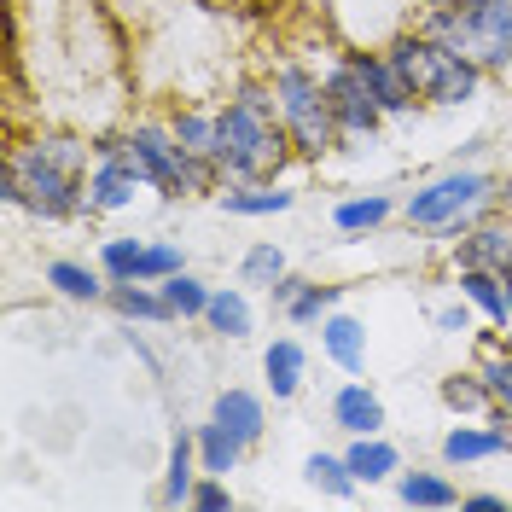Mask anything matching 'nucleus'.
Wrapping results in <instances>:
<instances>
[{"instance_id": "f257e3e1", "label": "nucleus", "mask_w": 512, "mask_h": 512, "mask_svg": "<svg viewBox=\"0 0 512 512\" xmlns=\"http://www.w3.org/2000/svg\"><path fill=\"white\" fill-rule=\"evenodd\" d=\"M94 158L76 134H35L30 146H18L6 169L18 175V210H30L35 222H70L88 210V175Z\"/></svg>"}, {"instance_id": "f03ea898", "label": "nucleus", "mask_w": 512, "mask_h": 512, "mask_svg": "<svg viewBox=\"0 0 512 512\" xmlns=\"http://www.w3.org/2000/svg\"><path fill=\"white\" fill-rule=\"evenodd\" d=\"M222 175L233 187L245 181H280V169L291 163V128L274 105L268 82H239L222 111Z\"/></svg>"}, {"instance_id": "7ed1b4c3", "label": "nucleus", "mask_w": 512, "mask_h": 512, "mask_svg": "<svg viewBox=\"0 0 512 512\" xmlns=\"http://www.w3.org/2000/svg\"><path fill=\"white\" fill-rule=\"evenodd\" d=\"M396 70L408 76L419 105H472L483 88V70L472 59H460L454 47H443L431 30H402L390 47H384Z\"/></svg>"}, {"instance_id": "20e7f679", "label": "nucleus", "mask_w": 512, "mask_h": 512, "mask_svg": "<svg viewBox=\"0 0 512 512\" xmlns=\"http://www.w3.org/2000/svg\"><path fill=\"white\" fill-rule=\"evenodd\" d=\"M501 204V181L483 169H448L437 181H425L419 192L402 198V222L414 233H466L478 227L489 210Z\"/></svg>"}, {"instance_id": "39448f33", "label": "nucleus", "mask_w": 512, "mask_h": 512, "mask_svg": "<svg viewBox=\"0 0 512 512\" xmlns=\"http://www.w3.org/2000/svg\"><path fill=\"white\" fill-rule=\"evenodd\" d=\"M419 30H431L443 47H454L460 59H472L483 76L512 64V0L437 6V12H419Z\"/></svg>"}, {"instance_id": "423d86ee", "label": "nucleus", "mask_w": 512, "mask_h": 512, "mask_svg": "<svg viewBox=\"0 0 512 512\" xmlns=\"http://www.w3.org/2000/svg\"><path fill=\"white\" fill-rule=\"evenodd\" d=\"M268 88H274V105H280V117H286V128H291L297 158L320 163L338 140H344V128L332 117V99H326V82H320L309 64H280V70L268 76Z\"/></svg>"}, {"instance_id": "0eeeda50", "label": "nucleus", "mask_w": 512, "mask_h": 512, "mask_svg": "<svg viewBox=\"0 0 512 512\" xmlns=\"http://www.w3.org/2000/svg\"><path fill=\"white\" fill-rule=\"evenodd\" d=\"M123 140L134 146V158H140V169H146L152 192H163V198H198V192L227 187V175L216 169V163H198V158L181 152V140H175L169 123H128Z\"/></svg>"}, {"instance_id": "6e6552de", "label": "nucleus", "mask_w": 512, "mask_h": 512, "mask_svg": "<svg viewBox=\"0 0 512 512\" xmlns=\"http://www.w3.org/2000/svg\"><path fill=\"white\" fill-rule=\"evenodd\" d=\"M94 152L99 158H94V175H88V210H99V216H105V210H128L140 192L152 187L128 140H105Z\"/></svg>"}, {"instance_id": "1a4fd4ad", "label": "nucleus", "mask_w": 512, "mask_h": 512, "mask_svg": "<svg viewBox=\"0 0 512 512\" xmlns=\"http://www.w3.org/2000/svg\"><path fill=\"white\" fill-rule=\"evenodd\" d=\"M320 82H326V99H332V117H338V128H344V140H361V134L373 140V134L384 128V117H390V111H384L379 99H373V88L355 76L350 59H338L326 76H320Z\"/></svg>"}, {"instance_id": "9d476101", "label": "nucleus", "mask_w": 512, "mask_h": 512, "mask_svg": "<svg viewBox=\"0 0 512 512\" xmlns=\"http://www.w3.org/2000/svg\"><path fill=\"white\" fill-rule=\"evenodd\" d=\"M344 59L355 64V76L373 88V99H379L390 117H408V111L419 105L414 88H408V76L396 70V59H390V53H379V47H355V53H344Z\"/></svg>"}, {"instance_id": "9b49d317", "label": "nucleus", "mask_w": 512, "mask_h": 512, "mask_svg": "<svg viewBox=\"0 0 512 512\" xmlns=\"http://www.w3.org/2000/svg\"><path fill=\"white\" fill-rule=\"evenodd\" d=\"M332 425L344 431V437H379L384 425V402H379V390L373 384H361V379H350V384H338V396H332Z\"/></svg>"}, {"instance_id": "f8f14e48", "label": "nucleus", "mask_w": 512, "mask_h": 512, "mask_svg": "<svg viewBox=\"0 0 512 512\" xmlns=\"http://www.w3.org/2000/svg\"><path fill=\"white\" fill-rule=\"evenodd\" d=\"M454 268H512V222H489L466 227L460 251H454Z\"/></svg>"}, {"instance_id": "ddd939ff", "label": "nucleus", "mask_w": 512, "mask_h": 512, "mask_svg": "<svg viewBox=\"0 0 512 512\" xmlns=\"http://www.w3.org/2000/svg\"><path fill=\"white\" fill-rule=\"evenodd\" d=\"M169 128H175V140H181V152H187V158L216 163V169H222V117H216V111H204V105L175 111Z\"/></svg>"}, {"instance_id": "4468645a", "label": "nucleus", "mask_w": 512, "mask_h": 512, "mask_svg": "<svg viewBox=\"0 0 512 512\" xmlns=\"http://www.w3.org/2000/svg\"><path fill=\"white\" fill-rule=\"evenodd\" d=\"M262 373H268V396H274V402H291V396L303 390V373H309V350H303L297 338H274V344L262 350Z\"/></svg>"}, {"instance_id": "2eb2a0df", "label": "nucleus", "mask_w": 512, "mask_h": 512, "mask_svg": "<svg viewBox=\"0 0 512 512\" xmlns=\"http://www.w3.org/2000/svg\"><path fill=\"white\" fill-rule=\"evenodd\" d=\"M105 303H111L123 320H146V326H169V320H175L163 286H146V280H111Z\"/></svg>"}, {"instance_id": "dca6fc26", "label": "nucleus", "mask_w": 512, "mask_h": 512, "mask_svg": "<svg viewBox=\"0 0 512 512\" xmlns=\"http://www.w3.org/2000/svg\"><path fill=\"white\" fill-rule=\"evenodd\" d=\"M320 350H326V361H338L344 373H361L367 367V326L355 315H332L320 320Z\"/></svg>"}, {"instance_id": "f3484780", "label": "nucleus", "mask_w": 512, "mask_h": 512, "mask_svg": "<svg viewBox=\"0 0 512 512\" xmlns=\"http://www.w3.org/2000/svg\"><path fill=\"white\" fill-rule=\"evenodd\" d=\"M454 286H460V297H466L483 320H495V326H507V320H512L501 268H460V280H454Z\"/></svg>"}, {"instance_id": "a211bd4d", "label": "nucleus", "mask_w": 512, "mask_h": 512, "mask_svg": "<svg viewBox=\"0 0 512 512\" xmlns=\"http://www.w3.org/2000/svg\"><path fill=\"white\" fill-rule=\"evenodd\" d=\"M210 414L222 419L227 431H239L251 448L262 443V431H268V408H262V396H256V390H239V384H227L222 396H216V408H210Z\"/></svg>"}, {"instance_id": "6ab92c4d", "label": "nucleus", "mask_w": 512, "mask_h": 512, "mask_svg": "<svg viewBox=\"0 0 512 512\" xmlns=\"http://www.w3.org/2000/svg\"><path fill=\"white\" fill-rule=\"evenodd\" d=\"M204 478L198 466V437L181 431L175 448H169V472H163V507H192V483Z\"/></svg>"}, {"instance_id": "aec40b11", "label": "nucleus", "mask_w": 512, "mask_h": 512, "mask_svg": "<svg viewBox=\"0 0 512 512\" xmlns=\"http://www.w3.org/2000/svg\"><path fill=\"white\" fill-rule=\"evenodd\" d=\"M192 437H198V466H204V472H222V478L233 472V466H239V460H245V448H251L245 437H239V431H227L216 414L204 419Z\"/></svg>"}, {"instance_id": "412c9836", "label": "nucleus", "mask_w": 512, "mask_h": 512, "mask_svg": "<svg viewBox=\"0 0 512 512\" xmlns=\"http://www.w3.org/2000/svg\"><path fill=\"white\" fill-rule=\"evenodd\" d=\"M344 460H350V472L361 483H384V478H396V472H402V448L384 443V431H379V437H350Z\"/></svg>"}, {"instance_id": "4be33fe9", "label": "nucleus", "mask_w": 512, "mask_h": 512, "mask_svg": "<svg viewBox=\"0 0 512 512\" xmlns=\"http://www.w3.org/2000/svg\"><path fill=\"white\" fill-rule=\"evenodd\" d=\"M47 286L59 291V297H70V303H99L111 291V280H105V268H88V262L59 256V262H47Z\"/></svg>"}, {"instance_id": "5701e85b", "label": "nucleus", "mask_w": 512, "mask_h": 512, "mask_svg": "<svg viewBox=\"0 0 512 512\" xmlns=\"http://www.w3.org/2000/svg\"><path fill=\"white\" fill-rule=\"evenodd\" d=\"M204 326L216 332V338H251V326H256V315H251V297L239 286H216V297H210V309H204Z\"/></svg>"}, {"instance_id": "b1692460", "label": "nucleus", "mask_w": 512, "mask_h": 512, "mask_svg": "<svg viewBox=\"0 0 512 512\" xmlns=\"http://www.w3.org/2000/svg\"><path fill=\"white\" fill-rule=\"evenodd\" d=\"M297 204V192L274 187V181H245V187H222V210L227 216H280Z\"/></svg>"}, {"instance_id": "393cba45", "label": "nucleus", "mask_w": 512, "mask_h": 512, "mask_svg": "<svg viewBox=\"0 0 512 512\" xmlns=\"http://www.w3.org/2000/svg\"><path fill=\"white\" fill-rule=\"evenodd\" d=\"M396 210H402V204H396L390 192H361V198H344V204L332 210V227H338V233H373V227H384Z\"/></svg>"}, {"instance_id": "a878e982", "label": "nucleus", "mask_w": 512, "mask_h": 512, "mask_svg": "<svg viewBox=\"0 0 512 512\" xmlns=\"http://www.w3.org/2000/svg\"><path fill=\"white\" fill-rule=\"evenodd\" d=\"M396 501L402 507H460L466 495L443 478V472H396Z\"/></svg>"}, {"instance_id": "bb28decb", "label": "nucleus", "mask_w": 512, "mask_h": 512, "mask_svg": "<svg viewBox=\"0 0 512 512\" xmlns=\"http://www.w3.org/2000/svg\"><path fill=\"white\" fill-rule=\"evenodd\" d=\"M303 478L315 483V489H326L332 501H350L355 489H361V478L350 472V460H344V454H320V448L303 460Z\"/></svg>"}, {"instance_id": "cd10ccee", "label": "nucleus", "mask_w": 512, "mask_h": 512, "mask_svg": "<svg viewBox=\"0 0 512 512\" xmlns=\"http://www.w3.org/2000/svg\"><path fill=\"white\" fill-rule=\"evenodd\" d=\"M437 396H443V408H454V414H489V408H495L483 367L478 373H448V379L437 384Z\"/></svg>"}, {"instance_id": "c85d7f7f", "label": "nucleus", "mask_w": 512, "mask_h": 512, "mask_svg": "<svg viewBox=\"0 0 512 512\" xmlns=\"http://www.w3.org/2000/svg\"><path fill=\"white\" fill-rule=\"evenodd\" d=\"M163 297H169V309H175V320H204V309H210V297H216V286H204L198 274H169V280H158Z\"/></svg>"}, {"instance_id": "c756f323", "label": "nucleus", "mask_w": 512, "mask_h": 512, "mask_svg": "<svg viewBox=\"0 0 512 512\" xmlns=\"http://www.w3.org/2000/svg\"><path fill=\"white\" fill-rule=\"evenodd\" d=\"M280 274H286V251H280L274 239H262V245H251V251L239 256V286H262L268 291Z\"/></svg>"}, {"instance_id": "7c9ffc66", "label": "nucleus", "mask_w": 512, "mask_h": 512, "mask_svg": "<svg viewBox=\"0 0 512 512\" xmlns=\"http://www.w3.org/2000/svg\"><path fill=\"white\" fill-rule=\"evenodd\" d=\"M338 297H344V286H315V280H309V286H303V291L286 303V309H280V315H286L291 326H309V320H326V315H332V309H338Z\"/></svg>"}, {"instance_id": "2f4dec72", "label": "nucleus", "mask_w": 512, "mask_h": 512, "mask_svg": "<svg viewBox=\"0 0 512 512\" xmlns=\"http://www.w3.org/2000/svg\"><path fill=\"white\" fill-rule=\"evenodd\" d=\"M140 256H146V239H105L99 268H105V280H140Z\"/></svg>"}, {"instance_id": "473e14b6", "label": "nucleus", "mask_w": 512, "mask_h": 512, "mask_svg": "<svg viewBox=\"0 0 512 512\" xmlns=\"http://www.w3.org/2000/svg\"><path fill=\"white\" fill-rule=\"evenodd\" d=\"M181 268H187V251L175 239H146V256H140V280L146 286H158V280L181 274Z\"/></svg>"}, {"instance_id": "72a5a7b5", "label": "nucleus", "mask_w": 512, "mask_h": 512, "mask_svg": "<svg viewBox=\"0 0 512 512\" xmlns=\"http://www.w3.org/2000/svg\"><path fill=\"white\" fill-rule=\"evenodd\" d=\"M483 379H489V396H495V408H507V414H512V350L489 355V361H483Z\"/></svg>"}, {"instance_id": "f704fd0d", "label": "nucleus", "mask_w": 512, "mask_h": 512, "mask_svg": "<svg viewBox=\"0 0 512 512\" xmlns=\"http://www.w3.org/2000/svg\"><path fill=\"white\" fill-rule=\"evenodd\" d=\"M192 507H204V512H222L233 507V489H227L222 472H204V478L192 483Z\"/></svg>"}, {"instance_id": "c9c22d12", "label": "nucleus", "mask_w": 512, "mask_h": 512, "mask_svg": "<svg viewBox=\"0 0 512 512\" xmlns=\"http://www.w3.org/2000/svg\"><path fill=\"white\" fill-rule=\"evenodd\" d=\"M437 326H443V332H472V303L460 297V303H448V309H437Z\"/></svg>"}, {"instance_id": "e433bc0d", "label": "nucleus", "mask_w": 512, "mask_h": 512, "mask_svg": "<svg viewBox=\"0 0 512 512\" xmlns=\"http://www.w3.org/2000/svg\"><path fill=\"white\" fill-rule=\"evenodd\" d=\"M460 507H466V512H501V507H507V495H466Z\"/></svg>"}, {"instance_id": "4c0bfd02", "label": "nucleus", "mask_w": 512, "mask_h": 512, "mask_svg": "<svg viewBox=\"0 0 512 512\" xmlns=\"http://www.w3.org/2000/svg\"><path fill=\"white\" fill-rule=\"evenodd\" d=\"M437 6H472V0H419V12H437Z\"/></svg>"}, {"instance_id": "58836bf2", "label": "nucleus", "mask_w": 512, "mask_h": 512, "mask_svg": "<svg viewBox=\"0 0 512 512\" xmlns=\"http://www.w3.org/2000/svg\"><path fill=\"white\" fill-rule=\"evenodd\" d=\"M501 350H512V320L501 326Z\"/></svg>"}, {"instance_id": "ea45409f", "label": "nucleus", "mask_w": 512, "mask_h": 512, "mask_svg": "<svg viewBox=\"0 0 512 512\" xmlns=\"http://www.w3.org/2000/svg\"><path fill=\"white\" fill-rule=\"evenodd\" d=\"M501 280H507V303H512V268H501Z\"/></svg>"}]
</instances>
